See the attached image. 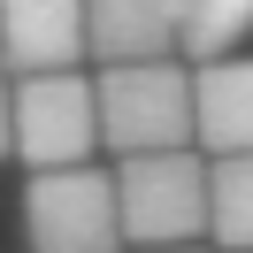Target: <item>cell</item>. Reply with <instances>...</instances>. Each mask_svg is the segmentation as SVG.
Listing matches in <instances>:
<instances>
[{"instance_id":"cell-1","label":"cell","mask_w":253,"mask_h":253,"mask_svg":"<svg viewBox=\"0 0 253 253\" xmlns=\"http://www.w3.org/2000/svg\"><path fill=\"white\" fill-rule=\"evenodd\" d=\"M115 222L123 253L154 246H207V154L169 146V154H130L115 161Z\"/></svg>"},{"instance_id":"cell-2","label":"cell","mask_w":253,"mask_h":253,"mask_svg":"<svg viewBox=\"0 0 253 253\" xmlns=\"http://www.w3.org/2000/svg\"><path fill=\"white\" fill-rule=\"evenodd\" d=\"M92 108H100V154L115 161L192 146V69L184 62L92 69Z\"/></svg>"},{"instance_id":"cell-3","label":"cell","mask_w":253,"mask_h":253,"mask_svg":"<svg viewBox=\"0 0 253 253\" xmlns=\"http://www.w3.org/2000/svg\"><path fill=\"white\" fill-rule=\"evenodd\" d=\"M8 161L23 169H77L100 161V108L92 69H54V77H8Z\"/></svg>"},{"instance_id":"cell-4","label":"cell","mask_w":253,"mask_h":253,"mask_svg":"<svg viewBox=\"0 0 253 253\" xmlns=\"http://www.w3.org/2000/svg\"><path fill=\"white\" fill-rule=\"evenodd\" d=\"M23 246L31 253H123L108 161L39 169L31 184H23Z\"/></svg>"},{"instance_id":"cell-5","label":"cell","mask_w":253,"mask_h":253,"mask_svg":"<svg viewBox=\"0 0 253 253\" xmlns=\"http://www.w3.org/2000/svg\"><path fill=\"white\" fill-rule=\"evenodd\" d=\"M84 69V0H0V77Z\"/></svg>"},{"instance_id":"cell-6","label":"cell","mask_w":253,"mask_h":253,"mask_svg":"<svg viewBox=\"0 0 253 253\" xmlns=\"http://www.w3.org/2000/svg\"><path fill=\"white\" fill-rule=\"evenodd\" d=\"M192 154H253V54H222L192 69Z\"/></svg>"},{"instance_id":"cell-7","label":"cell","mask_w":253,"mask_h":253,"mask_svg":"<svg viewBox=\"0 0 253 253\" xmlns=\"http://www.w3.org/2000/svg\"><path fill=\"white\" fill-rule=\"evenodd\" d=\"M84 62H176V8L169 0H84Z\"/></svg>"},{"instance_id":"cell-8","label":"cell","mask_w":253,"mask_h":253,"mask_svg":"<svg viewBox=\"0 0 253 253\" xmlns=\"http://www.w3.org/2000/svg\"><path fill=\"white\" fill-rule=\"evenodd\" d=\"M169 8H176V62L184 69L246 54L253 39V0H169Z\"/></svg>"},{"instance_id":"cell-9","label":"cell","mask_w":253,"mask_h":253,"mask_svg":"<svg viewBox=\"0 0 253 253\" xmlns=\"http://www.w3.org/2000/svg\"><path fill=\"white\" fill-rule=\"evenodd\" d=\"M207 246L253 253V154L207 161Z\"/></svg>"},{"instance_id":"cell-10","label":"cell","mask_w":253,"mask_h":253,"mask_svg":"<svg viewBox=\"0 0 253 253\" xmlns=\"http://www.w3.org/2000/svg\"><path fill=\"white\" fill-rule=\"evenodd\" d=\"M0 161H8V77H0Z\"/></svg>"},{"instance_id":"cell-11","label":"cell","mask_w":253,"mask_h":253,"mask_svg":"<svg viewBox=\"0 0 253 253\" xmlns=\"http://www.w3.org/2000/svg\"><path fill=\"white\" fill-rule=\"evenodd\" d=\"M154 253H215V246H154Z\"/></svg>"}]
</instances>
